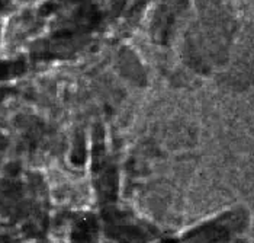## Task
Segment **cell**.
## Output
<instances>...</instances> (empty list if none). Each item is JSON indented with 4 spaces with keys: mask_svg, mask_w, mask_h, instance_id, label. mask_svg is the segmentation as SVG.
<instances>
[{
    "mask_svg": "<svg viewBox=\"0 0 254 243\" xmlns=\"http://www.w3.org/2000/svg\"><path fill=\"white\" fill-rule=\"evenodd\" d=\"M244 216H238L237 213L227 214L224 217H219L218 220L212 223L202 226L200 229H197L195 232L189 233L186 236V239H200L203 241H227L231 238V235L241 230V227L244 226Z\"/></svg>",
    "mask_w": 254,
    "mask_h": 243,
    "instance_id": "1",
    "label": "cell"
},
{
    "mask_svg": "<svg viewBox=\"0 0 254 243\" xmlns=\"http://www.w3.org/2000/svg\"><path fill=\"white\" fill-rule=\"evenodd\" d=\"M99 192L103 200H115L118 191V178L114 167L105 169L103 175L100 176L98 182Z\"/></svg>",
    "mask_w": 254,
    "mask_h": 243,
    "instance_id": "2",
    "label": "cell"
},
{
    "mask_svg": "<svg viewBox=\"0 0 254 243\" xmlns=\"http://www.w3.org/2000/svg\"><path fill=\"white\" fill-rule=\"evenodd\" d=\"M105 167V140H103V128L98 127L95 131V143H93V169L100 172Z\"/></svg>",
    "mask_w": 254,
    "mask_h": 243,
    "instance_id": "3",
    "label": "cell"
},
{
    "mask_svg": "<svg viewBox=\"0 0 254 243\" xmlns=\"http://www.w3.org/2000/svg\"><path fill=\"white\" fill-rule=\"evenodd\" d=\"M96 233V222L92 219H84L76 226L73 232V239L77 242H90Z\"/></svg>",
    "mask_w": 254,
    "mask_h": 243,
    "instance_id": "4",
    "label": "cell"
},
{
    "mask_svg": "<svg viewBox=\"0 0 254 243\" xmlns=\"http://www.w3.org/2000/svg\"><path fill=\"white\" fill-rule=\"evenodd\" d=\"M84 158H86V153H84V140L78 136L74 142V149H73V153H71V162L74 164H83L84 163Z\"/></svg>",
    "mask_w": 254,
    "mask_h": 243,
    "instance_id": "5",
    "label": "cell"
}]
</instances>
